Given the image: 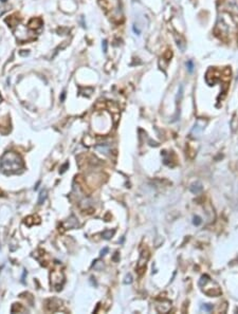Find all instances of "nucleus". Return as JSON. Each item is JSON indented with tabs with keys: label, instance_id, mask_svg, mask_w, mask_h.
I'll return each mask as SVG.
<instances>
[{
	"label": "nucleus",
	"instance_id": "6",
	"mask_svg": "<svg viewBox=\"0 0 238 314\" xmlns=\"http://www.w3.org/2000/svg\"><path fill=\"white\" fill-rule=\"evenodd\" d=\"M113 233H114V232H111V231H107V232H105V233H104V237L105 238H106V239H109V238H110V236H112L113 235Z\"/></svg>",
	"mask_w": 238,
	"mask_h": 314
},
{
	"label": "nucleus",
	"instance_id": "1",
	"mask_svg": "<svg viewBox=\"0 0 238 314\" xmlns=\"http://www.w3.org/2000/svg\"><path fill=\"white\" fill-rule=\"evenodd\" d=\"M0 167H1V170L7 175L17 174L24 167V162L17 153L7 152L3 155L2 159H1Z\"/></svg>",
	"mask_w": 238,
	"mask_h": 314
},
{
	"label": "nucleus",
	"instance_id": "9",
	"mask_svg": "<svg viewBox=\"0 0 238 314\" xmlns=\"http://www.w3.org/2000/svg\"><path fill=\"white\" fill-rule=\"evenodd\" d=\"M46 194H47V191H41V194H40V198H39V203H41V202H43V199H45V198H46Z\"/></svg>",
	"mask_w": 238,
	"mask_h": 314
},
{
	"label": "nucleus",
	"instance_id": "8",
	"mask_svg": "<svg viewBox=\"0 0 238 314\" xmlns=\"http://www.w3.org/2000/svg\"><path fill=\"white\" fill-rule=\"evenodd\" d=\"M200 223H201V218H200V217H195V218H194V224L199 225Z\"/></svg>",
	"mask_w": 238,
	"mask_h": 314
},
{
	"label": "nucleus",
	"instance_id": "12",
	"mask_svg": "<svg viewBox=\"0 0 238 314\" xmlns=\"http://www.w3.org/2000/svg\"><path fill=\"white\" fill-rule=\"evenodd\" d=\"M1 101H2V98H1V95H0V102H1Z\"/></svg>",
	"mask_w": 238,
	"mask_h": 314
},
{
	"label": "nucleus",
	"instance_id": "10",
	"mask_svg": "<svg viewBox=\"0 0 238 314\" xmlns=\"http://www.w3.org/2000/svg\"><path fill=\"white\" fill-rule=\"evenodd\" d=\"M103 48H104V49H103V50H104V52L106 53V52H107V41L106 40L103 41Z\"/></svg>",
	"mask_w": 238,
	"mask_h": 314
},
{
	"label": "nucleus",
	"instance_id": "7",
	"mask_svg": "<svg viewBox=\"0 0 238 314\" xmlns=\"http://www.w3.org/2000/svg\"><path fill=\"white\" fill-rule=\"evenodd\" d=\"M186 66L188 67V71H189V72H193V70H194V65H193V62H191V60H189V62H187Z\"/></svg>",
	"mask_w": 238,
	"mask_h": 314
},
{
	"label": "nucleus",
	"instance_id": "2",
	"mask_svg": "<svg viewBox=\"0 0 238 314\" xmlns=\"http://www.w3.org/2000/svg\"><path fill=\"white\" fill-rule=\"evenodd\" d=\"M102 7L105 9L106 13L108 14L109 18L113 21H122L123 14L121 10V1L120 0H100Z\"/></svg>",
	"mask_w": 238,
	"mask_h": 314
},
{
	"label": "nucleus",
	"instance_id": "11",
	"mask_svg": "<svg viewBox=\"0 0 238 314\" xmlns=\"http://www.w3.org/2000/svg\"><path fill=\"white\" fill-rule=\"evenodd\" d=\"M0 1H2V2H5V1H7V0H0Z\"/></svg>",
	"mask_w": 238,
	"mask_h": 314
},
{
	"label": "nucleus",
	"instance_id": "3",
	"mask_svg": "<svg viewBox=\"0 0 238 314\" xmlns=\"http://www.w3.org/2000/svg\"><path fill=\"white\" fill-rule=\"evenodd\" d=\"M216 284L207 275H204L201 277L199 281V286L201 287L202 291H203L205 294L210 295V296H218V295L221 294V290L219 289V287H215L213 288V286Z\"/></svg>",
	"mask_w": 238,
	"mask_h": 314
},
{
	"label": "nucleus",
	"instance_id": "5",
	"mask_svg": "<svg viewBox=\"0 0 238 314\" xmlns=\"http://www.w3.org/2000/svg\"><path fill=\"white\" fill-rule=\"evenodd\" d=\"M201 309L204 310V311L210 312V311H212V310H213V306L212 305H204V306H202Z\"/></svg>",
	"mask_w": 238,
	"mask_h": 314
},
{
	"label": "nucleus",
	"instance_id": "4",
	"mask_svg": "<svg viewBox=\"0 0 238 314\" xmlns=\"http://www.w3.org/2000/svg\"><path fill=\"white\" fill-rule=\"evenodd\" d=\"M191 191H193V193H195V194L200 193V191H202V186H201V184H200V183H197V184H194L193 186H191Z\"/></svg>",
	"mask_w": 238,
	"mask_h": 314
}]
</instances>
